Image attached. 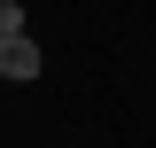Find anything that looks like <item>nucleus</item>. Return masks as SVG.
<instances>
[{"mask_svg": "<svg viewBox=\"0 0 156 148\" xmlns=\"http://www.w3.org/2000/svg\"><path fill=\"white\" fill-rule=\"evenodd\" d=\"M0 31H23V8L16 0H0Z\"/></svg>", "mask_w": 156, "mask_h": 148, "instance_id": "nucleus-1", "label": "nucleus"}]
</instances>
